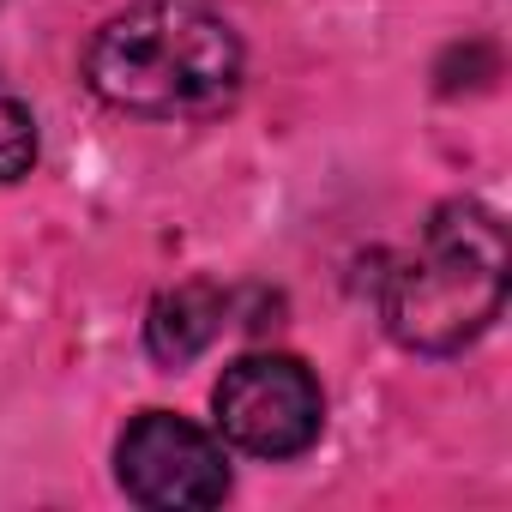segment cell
<instances>
[{"label": "cell", "instance_id": "obj_1", "mask_svg": "<svg viewBox=\"0 0 512 512\" xmlns=\"http://www.w3.org/2000/svg\"><path fill=\"white\" fill-rule=\"evenodd\" d=\"M241 73V37L211 0H127L85 43V85L139 121H211Z\"/></svg>", "mask_w": 512, "mask_h": 512}, {"label": "cell", "instance_id": "obj_2", "mask_svg": "<svg viewBox=\"0 0 512 512\" xmlns=\"http://www.w3.org/2000/svg\"><path fill=\"white\" fill-rule=\"evenodd\" d=\"M506 308V229L482 199L428 211L422 241L380 278V320L416 356H458Z\"/></svg>", "mask_w": 512, "mask_h": 512}, {"label": "cell", "instance_id": "obj_3", "mask_svg": "<svg viewBox=\"0 0 512 512\" xmlns=\"http://www.w3.org/2000/svg\"><path fill=\"white\" fill-rule=\"evenodd\" d=\"M211 410H217V434L235 452L266 458V464L302 458L326 428L320 374L302 356H284V350L235 356L223 368V380L211 386Z\"/></svg>", "mask_w": 512, "mask_h": 512}, {"label": "cell", "instance_id": "obj_4", "mask_svg": "<svg viewBox=\"0 0 512 512\" xmlns=\"http://www.w3.org/2000/svg\"><path fill=\"white\" fill-rule=\"evenodd\" d=\"M115 482L151 512H205L229 494V452L211 428L175 410H139L115 440Z\"/></svg>", "mask_w": 512, "mask_h": 512}, {"label": "cell", "instance_id": "obj_5", "mask_svg": "<svg viewBox=\"0 0 512 512\" xmlns=\"http://www.w3.org/2000/svg\"><path fill=\"white\" fill-rule=\"evenodd\" d=\"M223 314H229V296L223 284L211 278H187L175 290H163L145 314V350L151 362L163 368H187L193 356H205V344L223 332Z\"/></svg>", "mask_w": 512, "mask_h": 512}, {"label": "cell", "instance_id": "obj_6", "mask_svg": "<svg viewBox=\"0 0 512 512\" xmlns=\"http://www.w3.org/2000/svg\"><path fill=\"white\" fill-rule=\"evenodd\" d=\"M37 169V115L0 79V181H25Z\"/></svg>", "mask_w": 512, "mask_h": 512}]
</instances>
